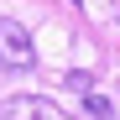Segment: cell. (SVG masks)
<instances>
[{"label": "cell", "instance_id": "1", "mask_svg": "<svg viewBox=\"0 0 120 120\" xmlns=\"http://www.w3.org/2000/svg\"><path fill=\"white\" fill-rule=\"evenodd\" d=\"M31 63H37V42H31V31L16 21V16H0V68L26 73Z\"/></svg>", "mask_w": 120, "mask_h": 120}, {"label": "cell", "instance_id": "2", "mask_svg": "<svg viewBox=\"0 0 120 120\" xmlns=\"http://www.w3.org/2000/svg\"><path fill=\"white\" fill-rule=\"evenodd\" d=\"M0 120H73V115L42 94H11V99H0Z\"/></svg>", "mask_w": 120, "mask_h": 120}, {"label": "cell", "instance_id": "3", "mask_svg": "<svg viewBox=\"0 0 120 120\" xmlns=\"http://www.w3.org/2000/svg\"><path fill=\"white\" fill-rule=\"evenodd\" d=\"M63 84H68L73 94H89V89H94V73H84V68H73V73L63 78Z\"/></svg>", "mask_w": 120, "mask_h": 120}, {"label": "cell", "instance_id": "4", "mask_svg": "<svg viewBox=\"0 0 120 120\" xmlns=\"http://www.w3.org/2000/svg\"><path fill=\"white\" fill-rule=\"evenodd\" d=\"M84 99H89V110H94L99 120H115V110H110V99H105V94H84Z\"/></svg>", "mask_w": 120, "mask_h": 120}, {"label": "cell", "instance_id": "5", "mask_svg": "<svg viewBox=\"0 0 120 120\" xmlns=\"http://www.w3.org/2000/svg\"><path fill=\"white\" fill-rule=\"evenodd\" d=\"M68 5H84V0H68Z\"/></svg>", "mask_w": 120, "mask_h": 120}]
</instances>
